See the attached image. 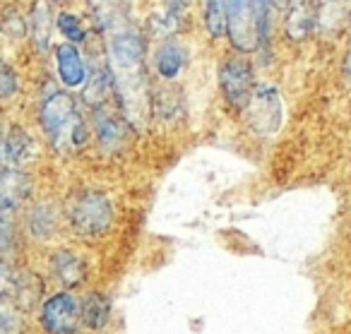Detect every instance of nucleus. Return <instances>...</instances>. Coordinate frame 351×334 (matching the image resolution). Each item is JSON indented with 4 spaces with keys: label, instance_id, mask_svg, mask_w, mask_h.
<instances>
[{
    "label": "nucleus",
    "instance_id": "1",
    "mask_svg": "<svg viewBox=\"0 0 351 334\" xmlns=\"http://www.w3.org/2000/svg\"><path fill=\"white\" fill-rule=\"evenodd\" d=\"M108 73L128 123L142 126L149 113V92L145 75V49L135 29L113 32L108 41Z\"/></svg>",
    "mask_w": 351,
    "mask_h": 334
},
{
    "label": "nucleus",
    "instance_id": "3",
    "mask_svg": "<svg viewBox=\"0 0 351 334\" xmlns=\"http://www.w3.org/2000/svg\"><path fill=\"white\" fill-rule=\"evenodd\" d=\"M63 217L80 241H99L113 224V204L101 190L82 188L68 198Z\"/></svg>",
    "mask_w": 351,
    "mask_h": 334
},
{
    "label": "nucleus",
    "instance_id": "4",
    "mask_svg": "<svg viewBox=\"0 0 351 334\" xmlns=\"http://www.w3.org/2000/svg\"><path fill=\"white\" fill-rule=\"evenodd\" d=\"M36 324L44 334H80L82 318H80V296L75 291L56 289L44 296L36 308Z\"/></svg>",
    "mask_w": 351,
    "mask_h": 334
},
{
    "label": "nucleus",
    "instance_id": "24",
    "mask_svg": "<svg viewBox=\"0 0 351 334\" xmlns=\"http://www.w3.org/2000/svg\"><path fill=\"white\" fill-rule=\"evenodd\" d=\"M17 89H20V80H17L15 70L5 60H0V99L15 97Z\"/></svg>",
    "mask_w": 351,
    "mask_h": 334
},
{
    "label": "nucleus",
    "instance_id": "10",
    "mask_svg": "<svg viewBox=\"0 0 351 334\" xmlns=\"http://www.w3.org/2000/svg\"><path fill=\"white\" fill-rule=\"evenodd\" d=\"M32 198V176L20 169H0V217L17 219Z\"/></svg>",
    "mask_w": 351,
    "mask_h": 334
},
{
    "label": "nucleus",
    "instance_id": "21",
    "mask_svg": "<svg viewBox=\"0 0 351 334\" xmlns=\"http://www.w3.org/2000/svg\"><path fill=\"white\" fill-rule=\"evenodd\" d=\"M205 25L212 36L226 34V0H205Z\"/></svg>",
    "mask_w": 351,
    "mask_h": 334
},
{
    "label": "nucleus",
    "instance_id": "6",
    "mask_svg": "<svg viewBox=\"0 0 351 334\" xmlns=\"http://www.w3.org/2000/svg\"><path fill=\"white\" fill-rule=\"evenodd\" d=\"M65 224L63 209L51 200H39L32 202L25 212V222L20 226L22 241L36 243V246H46V243L56 241Z\"/></svg>",
    "mask_w": 351,
    "mask_h": 334
},
{
    "label": "nucleus",
    "instance_id": "2",
    "mask_svg": "<svg viewBox=\"0 0 351 334\" xmlns=\"http://www.w3.org/2000/svg\"><path fill=\"white\" fill-rule=\"evenodd\" d=\"M39 126L53 150L70 152L87 145V126L77 113V104L68 92H51L41 102Z\"/></svg>",
    "mask_w": 351,
    "mask_h": 334
},
{
    "label": "nucleus",
    "instance_id": "12",
    "mask_svg": "<svg viewBox=\"0 0 351 334\" xmlns=\"http://www.w3.org/2000/svg\"><path fill=\"white\" fill-rule=\"evenodd\" d=\"M92 128L101 152L106 154H116L125 145V121L118 113L108 111L106 106L94 108L92 111Z\"/></svg>",
    "mask_w": 351,
    "mask_h": 334
},
{
    "label": "nucleus",
    "instance_id": "23",
    "mask_svg": "<svg viewBox=\"0 0 351 334\" xmlns=\"http://www.w3.org/2000/svg\"><path fill=\"white\" fill-rule=\"evenodd\" d=\"M17 265H20V260L0 257V300L10 298L12 284H15V276H17Z\"/></svg>",
    "mask_w": 351,
    "mask_h": 334
},
{
    "label": "nucleus",
    "instance_id": "14",
    "mask_svg": "<svg viewBox=\"0 0 351 334\" xmlns=\"http://www.w3.org/2000/svg\"><path fill=\"white\" fill-rule=\"evenodd\" d=\"M56 63H58V77L68 89H80L87 82V65L80 56L75 44L56 46Z\"/></svg>",
    "mask_w": 351,
    "mask_h": 334
},
{
    "label": "nucleus",
    "instance_id": "5",
    "mask_svg": "<svg viewBox=\"0 0 351 334\" xmlns=\"http://www.w3.org/2000/svg\"><path fill=\"white\" fill-rule=\"evenodd\" d=\"M245 121L260 137H269L282 126V97L272 84H255L253 97L245 106Z\"/></svg>",
    "mask_w": 351,
    "mask_h": 334
},
{
    "label": "nucleus",
    "instance_id": "18",
    "mask_svg": "<svg viewBox=\"0 0 351 334\" xmlns=\"http://www.w3.org/2000/svg\"><path fill=\"white\" fill-rule=\"evenodd\" d=\"M29 315L22 313L12 298L0 300V334H27Z\"/></svg>",
    "mask_w": 351,
    "mask_h": 334
},
{
    "label": "nucleus",
    "instance_id": "19",
    "mask_svg": "<svg viewBox=\"0 0 351 334\" xmlns=\"http://www.w3.org/2000/svg\"><path fill=\"white\" fill-rule=\"evenodd\" d=\"M32 36L41 51L51 44V8L49 0H34L32 5Z\"/></svg>",
    "mask_w": 351,
    "mask_h": 334
},
{
    "label": "nucleus",
    "instance_id": "20",
    "mask_svg": "<svg viewBox=\"0 0 351 334\" xmlns=\"http://www.w3.org/2000/svg\"><path fill=\"white\" fill-rule=\"evenodd\" d=\"M22 246H25V241H22L20 224H17V219L0 217V257L17 260Z\"/></svg>",
    "mask_w": 351,
    "mask_h": 334
},
{
    "label": "nucleus",
    "instance_id": "8",
    "mask_svg": "<svg viewBox=\"0 0 351 334\" xmlns=\"http://www.w3.org/2000/svg\"><path fill=\"white\" fill-rule=\"evenodd\" d=\"M219 87L224 94L226 104L236 111H245L250 97L255 89V77H253V65L241 56L226 58L219 65Z\"/></svg>",
    "mask_w": 351,
    "mask_h": 334
},
{
    "label": "nucleus",
    "instance_id": "9",
    "mask_svg": "<svg viewBox=\"0 0 351 334\" xmlns=\"http://www.w3.org/2000/svg\"><path fill=\"white\" fill-rule=\"evenodd\" d=\"M226 34L239 53H250L260 46L253 0H226Z\"/></svg>",
    "mask_w": 351,
    "mask_h": 334
},
{
    "label": "nucleus",
    "instance_id": "22",
    "mask_svg": "<svg viewBox=\"0 0 351 334\" xmlns=\"http://www.w3.org/2000/svg\"><path fill=\"white\" fill-rule=\"evenodd\" d=\"M58 29L63 32L68 44H80V41L87 39V32H84L82 22H80L75 15H70V12H60L58 15Z\"/></svg>",
    "mask_w": 351,
    "mask_h": 334
},
{
    "label": "nucleus",
    "instance_id": "13",
    "mask_svg": "<svg viewBox=\"0 0 351 334\" xmlns=\"http://www.w3.org/2000/svg\"><path fill=\"white\" fill-rule=\"evenodd\" d=\"M80 318L89 332H101L111 320V298L104 291L89 289L80 296Z\"/></svg>",
    "mask_w": 351,
    "mask_h": 334
},
{
    "label": "nucleus",
    "instance_id": "17",
    "mask_svg": "<svg viewBox=\"0 0 351 334\" xmlns=\"http://www.w3.org/2000/svg\"><path fill=\"white\" fill-rule=\"evenodd\" d=\"M315 27V10L311 8L308 0H293L291 10L287 17V32L291 39H303L311 34V29Z\"/></svg>",
    "mask_w": 351,
    "mask_h": 334
},
{
    "label": "nucleus",
    "instance_id": "16",
    "mask_svg": "<svg viewBox=\"0 0 351 334\" xmlns=\"http://www.w3.org/2000/svg\"><path fill=\"white\" fill-rule=\"evenodd\" d=\"M113 92V80H111V73L108 70H97L92 77L84 82V92H82V99L89 108H101L106 106L108 97Z\"/></svg>",
    "mask_w": 351,
    "mask_h": 334
},
{
    "label": "nucleus",
    "instance_id": "7",
    "mask_svg": "<svg viewBox=\"0 0 351 334\" xmlns=\"http://www.w3.org/2000/svg\"><path fill=\"white\" fill-rule=\"evenodd\" d=\"M46 276L53 281L58 289L75 291L84 286L89 279V262L84 255H80L75 248L58 246L46 257Z\"/></svg>",
    "mask_w": 351,
    "mask_h": 334
},
{
    "label": "nucleus",
    "instance_id": "15",
    "mask_svg": "<svg viewBox=\"0 0 351 334\" xmlns=\"http://www.w3.org/2000/svg\"><path fill=\"white\" fill-rule=\"evenodd\" d=\"M186 49L176 41H166L164 46H159L156 51V73L166 80H173L183 73L186 68Z\"/></svg>",
    "mask_w": 351,
    "mask_h": 334
},
{
    "label": "nucleus",
    "instance_id": "11",
    "mask_svg": "<svg viewBox=\"0 0 351 334\" xmlns=\"http://www.w3.org/2000/svg\"><path fill=\"white\" fill-rule=\"evenodd\" d=\"M46 296V274L36 272L34 267L27 265H17V276L15 284H12V294L10 298L17 303V308L27 315H34L39 303Z\"/></svg>",
    "mask_w": 351,
    "mask_h": 334
}]
</instances>
